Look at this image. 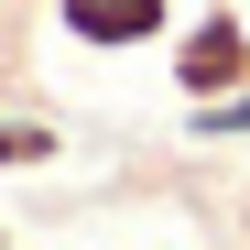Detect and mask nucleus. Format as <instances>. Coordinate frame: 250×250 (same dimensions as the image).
Here are the masks:
<instances>
[{
  "label": "nucleus",
  "instance_id": "4",
  "mask_svg": "<svg viewBox=\"0 0 250 250\" xmlns=\"http://www.w3.org/2000/svg\"><path fill=\"white\" fill-rule=\"evenodd\" d=\"M185 142H250V87H239V98H207V109H185Z\"/></svg>",
  "mask_w": 250,
  "mask_h": 250
},
{
  "label": "nucleus",
  "instance_id": "1",
  "mask_svg": "<svg viewBox=\"0 0 250 250\" xmlns=\"http://www.w3.org/2000/svg\"><path fill=\"white\" fill-rule=\"evenodd\" d=\"M239 87H250V22H239V0H207L174 33V98L207 109V98H239Z\"/></svg>",
  "mask_w": 250,
  "mask_h": 250
},
{
  "label": "nucleus",
  "instance_id": "2",
  "mask_svg": "<svg viewBox=\"0 0 250 250\" xmlns=\"http://www.w3.org/2000/svg\"><path fill=\"white\" fill-rule=\"evenodd\" d=\"M55 22L76 33L87 55H142V44H174V0H55Z\"/></svg>",
  "mask_w": 250,
  "mask_h": 250
},
{
  "label": "nucleus",
  "instance_id": "3",
  "mask_svg": "<svg viewBox=\"0 0 250 250\" xmlns=\"http://www.w3.org/2000/svg\"><path fill=\"white\" fill-rule=\"evenodd\" d=\"M65 152L55 120H22V109H0V174H44V163Z\"/></svg>",
  "mask_w": 250,
  "mask_h": 250
},
{
  "label": "nucleus",
  "instance_id": "5",
  "mask_svg": "<svg viewBox=\"0 0 250 250\" xmlns=\"http://www.w3.org/2000/svg\"><path fill=\"white\" fill-rule=\"evenodd\" d=\"M0 250H11V229H0Z\"/></svg>",
  "mask_w": 250,
  "mask_h": 250
}]
</instances>
